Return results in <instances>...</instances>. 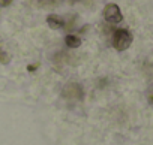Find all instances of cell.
<instances>
[{
  "instance_id": "6",
  "label": "cell",
  "mask_w": 153,
  "mask_h": 145,
  "mask_svg": "<svg viewBox=\"0 0 153 145\" xmlns=\"http://www.w3.org/2000/svg\"><path fill=\"white\" fill-rule=\"evenodd\" d=\"M35 2L41 8H54L62 2V0H35Z\"/></svg>"
},
{
  "instance_id": "5",
  "label": "cell",
  "mask_w": 153,
  "mask_h": 145,
  "mask_svg": "<svg viewBox=\"0 0 153 145\" xmlns=\"http://www.w3.org/2000/svg\"><path fill=\"white\" fill-rule=\"evenodd\" d=\"M65 42L69 48H78L81 45V39L78 36H75V35H68L65 38Z\"/></svg>"
},
{
  "instance_id": "4",
  "label": "cell",
  "mask_w": 153,
  "mask_h": 145,
  "mask_svg": "<svg viewBox=\"0 0 153 145\" xmlns=\"http://www.w3.org/2000/svg\"><path fill=\"white\" fill-rule=\"evenodd\" d=\"M47 24L51 27V29H54V30H59V29H65V20L62 18V17H59V15H48L47 17Z\"/></svg>"
},
{
  "instance_id": "1",
  "label": "cell",
  "mask_w": 153,
  "mask_h": 145,
  "mask_svg": "<svg viewBox=\"0 0 153 145\" xmlns=\"http://www.w3.org/2000/svg\"><path fill=\"white\" fill-rule=\"evenodd\" d=\"M132 43V35L126 29H117L113 33V46L117 51H125Z\"/></svg>"
},
{
  "instance_id": "9",
  "label": "cell",
  "mask_w": 153,
  "mask_h": 145,
  "mask_svg": "<svg viewBox=\"0 0 153 145\" xmlns=\"http://www.w3.org/2000/svg\"><path fill=\"white\" fill-rule=\"evenodd\" d=\"M14 0H0V6H9Z\"/></svg>"
},
{
  "instance_id": "8",
  "label": "cell",
  "mask_w": 153,
  "mask_h": 145,
  "mask_svg": "<svg viewBox=\"0 0 153 145\" xmlns=\"http://www.w3.org/2000/svg\"><path fill=\"white\" fill-rule=\"evenodd\" d=\"M147 99H149L150 103H153V87L149 88V91H147Z\"/></svg>"
},
{
  "instance_id": "10",
  "label": "cell",
  "mask_w": 153,
  "mask_h": 145,
  "mask_svg": "<svg viewBox=\"0 0 153 145\" xmlns=\"http://www.w3.org/2000/svg\"><path fill=\"white\" fill-rule=\"evenodd\" d=\"M71 2H72V3H74V2H76V0H71Z\"/></svg>"
},
{
  "instance_id": "7",
  "label": "cell",
  "mask_w": 153,
  "mask_h": 145,
  "mask_svg": "<svg viewBox=\"0 0 153 145\" xmlns=\"http://www.w3.org/2000/svg\"><path fill=\"white\" fill-rule=\"evenodd\" d=\"M0 63H3V64L9 63V55L6 54V51H3L2 46H0Z\"/></svg>"
},
{
  "instance_id": "2",
  "label": "cell",
  "mask_w": 153,
  "mask_h": 145,
  "mask_svg": "<svg viewBox=\"0 0 153 145\" xmlns=\"http://www.w3.org/2000/svg\"><path fill=\"white\" fill-rule=\"evenodd\" d=\"M62 96L66 100H71V102H74V100H83L84 91H83L81 84L75 82V81H71V82H66V85L63 87Z\"/></svg>"
},
{
  "instance_id": "3",
  "label": "cell",
  "mask_w": 153,
  "mask_h": 145,
  "mask_svg": "<svg viewBox=\"0 0 153 145\" xmlns=\"http://www.w3.org/2000/svg\"><path fill=\"white\" fill-rule=\"evenodd\" d=\"M104 18L108 23H111V24H117V23H120L123 20V15H122L120 8L116 3H108L104 8Z\"/></svg>"
}]
</instances>
